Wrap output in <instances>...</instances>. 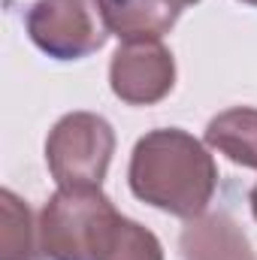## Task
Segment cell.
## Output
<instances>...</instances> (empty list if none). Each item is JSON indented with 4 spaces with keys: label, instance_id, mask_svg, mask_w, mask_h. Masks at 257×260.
<instances>
[{
    "label": "cell",
    "instance_id": "obj_3",
    "mask_svg": "<svg viewBox=\"0 0 257 260\" xmlns=\"http://www.w3.org/2000/svg\"><path fill=\"white\" fill-rule=\"evenodd\" d=\"M115 154V130L97 112H67L46 136V164L58 188H100Z\"/></svg>",
    "mask_w": 257,
    "mask_h": 260
},
{
    "label": "cell",
    "instance_id": "obj_1",
    "mask_svg": "<svg viewBox=\"0 0 257 260\" xmlns=\"http://www.w3.org/2000/svg\"><path fill=\"white\" fill-rule=\"evenodd\" d=\"M127 185L139 203L191 221L209 209L218 191V164L194 133L157 127L136 139Z\"/></svg>",
    "mask_w": 257,
    "mask_h": 260
},
{
    "label": "cell",
    "instance_id": "obj_11",
    "mask_svg": "<svg viewBox=\"0 0 257 260\" xmlns=\"http://www.w3.org/2000/svg\"><path fill=\"white\" fill-rule=\"evenodd\" d=\"M248 203H251V215H254V221H257V185L251 188V194H248Z\"/></svg>",
    "mask_w": 257,
    "mask_h": 260
},
{
    "label": "cell",
    "instance_id": "obj_12",
    "mask_svg": "<svg viewBox=\"0 0 257 260\" xmlns=\"http://www.w3.org/2000/svg\"><path fill=\"white\" fill-rule=\"evenodd\" d=\"M179 9H185V6H194V3H200V0H173Z\"/></svg>",
    "mask_w": 257,
    "mask_h": 260
},
{
    "label": "cell",
    "instance_id": "obj_7",
    "mask_svg": "<svg viewBox=\"0 0 257 260\" xmlns=\"http://www.w3.org/2000/svg\"><path fill=\"white\" fill-rule=\"evenodd\" d=\"M100 18L112 37L127 40H160L182 15L173 0H97Z\"/></svg>",
    "mask_w": 257,
    "mask_h": 260
},
{
    "label": "cell",
    "instance_id": "obj_8",
    "mask_svg": "<svg viewBox=\"0 0 257 260\" xmlns=\"http://www.w3.org/2000/svg\"><path fill=\"white\" fill-rule=\"evenodd\" d=\"M0 260H46L40 215L9 188L0 191Z\"/></svg>",
    "mask_w": 257,
    "mask_h": 260
},
{
    "label": "cell",
    "instance_id": "obj_9",
    "mask_svg": "<svg viewBox=\"0 0 257 260\" xmlns=\"http://www.w3.org/2000/svg\"><path fill=\"white\" fill-rule=\"evenodd\" d=\"M206 145L227 154L233 164L257 170V109L233 106L206 124Z\"/></svg>",
    "mask_w": 257,
    "mask_h": 260
},
{
    "label": "cell",
    "instance_id": "obj_13",
    "mask_svg": "<svg viewBox=\"0 0 257 260\" xmlns=\"http://www.w3.org/2000/svg\"><path fill=\"white\" fill-rule=\"evenodd\" d=\"M239 3H248V6H257V0H239Z\"/></svg>",
    "mask_w": 257,
    "mask_h": 260
},
{
    "label": "cell",
    "instance_id": "obj_4",
    "mask_svg": "<svg viewBox=\"0 0 257 260\" xmlns=\"http://www.w3.org/2000/svg\"><path fill=\"white\" fill-rule=\"evenodd\" d=\"M30 43L55 61H82L106 46L97 0H34L24 12Z\"/></svg>",
    "mask_w": 257,
    "mask_h": 260
},
{
    "label": "cell",
    "instance_id": "obj_2",
    "mask_svg": "<svg viewBox=\"0 0 257 260\" xmlns=\"http://www.w3.org/2000/svg\"><path fill=\"white\" fill-rule=\"evenodd\" d=\"M121 221L103 188H58L40 209L46 260H106Z\"/></svg>",
    "mask_w": 257,
    "mask_h": 260
},
{
    "label": "cell",
    "instance_id": "obj_6",
    "mask_svg": "<svg viewBox=\"0 0 257 260\" xmlns=\"http://www.w3.org/2000/svg\"><path fill=\"white\" fill-rule=\"evenodd\" d=\"M182 260H257L254 245L227 212H203L179 236Z\"/></svg>",
    "mask_w": 257,
    "mask_h": 260
},
{
    "label": "cell",
    "instance_id": "obj_5",
    "mask_svg": "<svg viewBox=\"0 0 257 260\" xmlns=\"http://www.w3.org/2000/svg\"><path fill=\"white\" fill-rule=\"evenodd\" d=\"M109 88L127 106H154L176 88V58L160 40H127L109 61Z\"/></svg>",
    "mask_w": 257,
    "mask_h": 260
},
{
    "label": "cell",
    "instance_id": "obj_10",
    "mask_svg": "<svg viewBox=\"0 0 257 260\" xmlns=\"http://www.w3.org/2000/svg\"><path fill=\"white\" fill-rule=\"evenodd\" d=\"M106 260H164V245L148 227L124 215Z\"/></svg>",
    "mask_w": 257,
    "mask_h": 260
}]
</instances>
